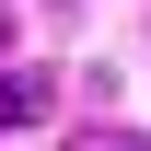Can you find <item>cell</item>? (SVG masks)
I'll use <instances>...</instances> for the list:
<instances>
[{
    "label": "cell",
    "mask_w": 151,
    "mask_h": 151,
    "mask_svg": "<svg viewBox=\"0 0 151 151\" xmlns=\"http://www.w3.org/2000/svg\"><path fill=\"white\" fill-rule=\"evenodd\" d=\"M47 93H58L47 70H0V128H35V116H47Z\"/></svg>",
    "instance_id": "cell-1"
},
{
    "label": "cell",
    "mask_w": 151,
    "mask_h": 151,
    "mask_svg": "<svg viewBox=\"0 0 151 151\" xmlns=\"http://www.w3.org/2000/svg\"><path fill=\"white\" fill-rule=\"evenodd\" d=\"M70 151H139V139H70Z\"/></svg>",
    "instance_id": "cell-2"
}]
</instances>
